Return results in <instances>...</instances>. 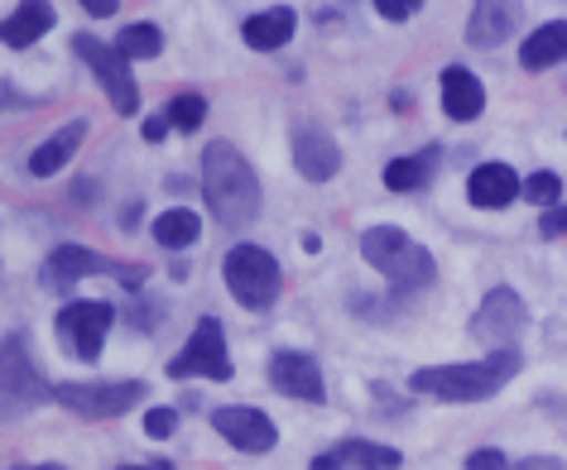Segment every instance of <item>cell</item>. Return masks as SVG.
<instances>
[{"label": "cell", "mask_w": 567, "mask_h": 470, "mask_svg": "<svg viewBox=\"0 0 567 470\" xmlns=\"http://www.w3.org/2000/svg\"><path fill=\"white\" fill-rule=\"evenodd\" d=\"M121 470H168V466L159 461V466H121Z\"/></svg>", "instance_id": "e575fe53"}, {"label": "cell", "mask_w": 567, "mask_h": 470, "mask_svg": "<svg viewBox=\"0 0 567 470\" xmlns=\"http://www.w3.org/2000/svg\"><path fill=\"white\" fill-rule=\"evenodd\" d=\"M82 139H87V121H68V125H59V130H53L44 145L30 154V174H34V178L63 174L68 159H73V154L82 149Z\"/></svg>", "instance_id": "2e32d148"}, {"label": "cell", "mask_w": 567, "mask_h": 470, "mask_svg": "<svg viewBox=\"0 0 567 470\" xmlns=\"http://www.w3.org/2000/svg\"><path fill=\"white\" fill-rule=\"evenodd\" d=\"M519 375V351H495L486 361L472 365H433V369H414L409 389L443 398V404H481L495 389H505L509 379Z\"/></svg>", "instance_id": "7a4b0ae2"}, {"label": "cell", "mask_w": 567, "mask_h": 470, "mask_svg": "<svg viewBox=\"0 0 567 470\" xmlns=\"http://www.w3.org/2000/svg\"><path fill=\"white\" fill-rule=\"evenodd\" d=\"M164 130H168V121H159V116H150L145 125H140V135H145L150 145H159V139H164Z\"/></svg>", "instance_id": "1f68e13d"}, {"label": "cell", "mask_w": 567, "mask_h": 470, "mask_svg": "<svg viewBox=\"0 0 567 470\" xmlns=\"http://www.w3.org/2000/svg\"><path fill=\"white\" fill-rule=\"evenodd\" d=\"M197 236H203V221H197L188 207H168L164 217H154V240H159L164 250H188Z\"/></svg>", "instance_id": "603a6c76"}, {"label": "cell", "mask_w": 567, "mask_h": 470, "mask_svg": "<svg viewBox=\"0 0 567 470\" xmlns=\"http://www.w3.org/2000/svg\"><path fill=\"white\" fill-rule=\"evenodd\" d=\"M221 279H226V289H231L236 303L250 307V312H265L279 297V283H284L279 260L265 246H231L221 260Z\"/></svg>", "instance_id": "277c9868"}, {"label": "cell", "mask_w": 567, "mask_h": 470, "mask_svg": "<svg viewBox=\"0 0 567 470\" xmlns=\"http://www.w3.org/2000/svg\"><path fill=\"white\" fill-rule=\"evenodd\" d=\"M106 269H111V260H102V254L87 250V246H59L49 254V264H44V283L63 289V283L87 279V274H106Z\"/></svg>", "instance_id": "d6986e66"}, {"label": "cell", "mask_w": 567, "mask_h": 470, "mask_svg": "<svg viewBox=\"0 0 567 470\" xmlns=\"http://www.w3.org/2000/svg\"><path fill=\"white\" fill-rule=\"evenodd\" d=\"M24 470H63V466H24Z\"/></svg>", "instance_id": "d590c367"}, {"label": "cell", "mask_w": 567, "mask_h": 470, "mask_svg": "<svg viewBox=\"0 0 567 470\" xmlns=\"http://www.w3.org/2000/svg\"><path fill=\"white\" fill-rule=\"evenodd\" d=\"M111 322H116L111 303H68V307H59V336L78 361H96V355H102Z\"/></svg>", "instance_id": "ba28073f"}, {"label": "cell", "mask_w": 567, "mask_h": 470, "mask_svg": "<svg viewBox=\"0 0 567 470\" xmlns=\"http://www.w3.org/2000/svg\"><path fill=\"white\" fill-rule=\"evenodd\" d=\"M207 116V102L197 92H178L174 102H168V125H178V130H197Z\"/></svg>", "instance_id": "484cf974"}, {"label": "cell", "mask_w": 567, "mask_h": 470, "mask_svg": "<svg viewBox=\"0 0 567 470\" xmlns=\"http://www.w3.org/2000/svg\"><path fill=\"white\" fill-rule=\"evenodd\" d=\"M433 164H437V149H423V154H409V159H394L385 168V188L390 192H414L433 178Z\"/></svg>", "instance_id": "cb8c5ba5"}, {"label": "cell", "mask_w": 567, "mask_h": 470, "mask_svg": "<svg viewBox=\"0 0 567 470\" xmlns=\"http://www.w3.org/2000/svg\"><path fill=\"white\" fill-rule=\"evenodd\" d=\"M212 427H217V432L246 456H265V451H275V441H279L275 422H269L260 408H250V404L212 408Z\"/></svg>", "instance_id": "30bf717a"}, {"label": "cell", "mask_w": 567, "mask_h": 470, "mask_svg": "<svg viewBox=\"0 0 567 470\" xmlns=\"http://www.w3.org/2000/svg\"><path fill=\"white\" fill-rule=\"evenodd\" d=\"M293 164H299V174L308 182H328V178H337V168H342V149H337V139L328 130L303 125V130L293 135Z\"/></svg>", "instance_id": "4fadbf2b"}, {"label": "cell", "mask_w": 567, "mask_h": 470, "mask_svg": "<svg viewBox=\"0 0 567 470\" xmlns=\"http://www.w3.org/2000/svg\"><path fill=\"white\" fill-rule=\"evenodd\" d=\"M73 53L92 67V77L102 82V92L111 96V106H116L121 116H135V111H140V87H135V77H131V63H125V53L116 44H102L96 34H78L73 39Z\"/></svg>", "instance_id": "5b68a950"}, {"label": "cell", "mask_w": 567, "mask_h": 470, "mask_svg": "<svg viewBox=\"0 0 567 470\" xmlns=\"http://www.w3.org/2000/svg\"><path fill=\"white\" fill-rule=\"evenodd\" d=\"M524 317H529V312H524L519 293L515 289H495V293H486V303H481V312L472 317V336L491 355L495 351H509V341L524 332Z\"/></svg>", "instance_id": "9c48e42d"}, {"label": "cell", "mask_w": 567, "mask_h": 470, "mask_svg": "<svg viewBox=\"0 0 567 470\" xmlns=\"http://www.w3.org/2000/svg\"><path fill=\"white\" fill-rule=\"evenodd\" d=\"M293 30H299V15H293L289 6H275V10H265V15H250L240 24V39L260 53H275V49L289 44Z\"/></svg>", "instance_id": "e0dca14e"}, {"label": "cell", "mask_w": 567, "mask_h": 470, "mask_svg": "<svg viewBox=\"0 0 567 470\" xmlns=\"http://www.w3.org/2000/svg\"><path fill=\"white\" fill-rule=\"evenodd\" d=\"M509 34H515V10L509 6L481 0V6L472 10V24H466V44L472 49H501Z\"/></svg>", "instance_id": "44dd1931"}, {"label": "cell", "mask_w": 567, "mask_h": 470, "mask_svg": "<svg viewBox=\"0 0 567 470\" xmlns=\"http://www.w3.org/2000/svg\"><path fill=\"white\" fill-rule=\"evenodd\" d=\"M53 30V6H20L6 20V44L10 49H30L34 39H44Z\"/></svg>", "instance_id": "7402d4cb"}, {"label": "cell", "mask_w": 567, "mask_h": 470, "mask_svg": "<svg viewBox=\"0 0 567 470\" xmlns=\"http://www.w3.org/2000/svg\"><path fill=\"white\" fill-rule=\"evenodd\" d=\"M44 398H53V389L44 384V375H39V365L24 355V341L10 336L6 341V404H10V412L44 404Z\"/></svg>", "instance_id": "7c38bea8"}, {"label": "cell", "mask_w": 567, "mask_h": 470, "mask_svg": "<svg viewBox=\"0 0 567 470\" xmlns=\"http://www.w3.org/2000/svg\"><path fill=\"white\" fill-rule=\"evenodd\" d=\"M563 59H567V20L538 24V30L524 39V49H519V63L529 67V73H544V67L563 63Z\"/></svg>", "instance_id": "ffe728a7"}, {"label": "cell", "mask_w": 567, "mask_h": 470, "mask_svg": "<svg viewBox=\"0 0 567 470\" xmlns=\"http://www.w3.org/2000/svg\"><path fill=\"white\" fill-rule=\"evenodd\" d=\"M375 10H380L385 20L400 24V20H409V15H419V0H375Z\"/></svg>", "instance_id": "f1b7e54d"}, {"label": "cell", "mask_w": 567, "mask_h": 470, "mask_svg": "<svg viewBox=\"0 0 567 470\" xmlns=\"http://www.w3.org/2000/svg\"><path fill=\"white\" fill-rule=\"evenodd\" d=\"M544 236H567V207H553L544 217Z\"/></svg>", "instance_id": "4dcf8cb0"}, {"label": "cell", "mask_w": 567, "mask_h": 470, "mask_svg": "<svg viewBox=\"0 0 567 470\" xmlns=\"http://www.w3.org/2000/svg\"><path fill=\"white\" fill-rule=\"evenodd\" d=\"M466 470H505V456L495 447H481V451L466 456Z\"/></svg>", "instance_id": "f546056e"}, {"label": "cell", "mask_w": 567, "mask_h": 470, "mask_svg": "<svg viewBox=\"0 0 567 470\" xmlns=\"http://www.w3.org/2000/svg\"><path fill=\"white\" fill-rule=\"evenodd\" d=\"M519 192H524V182L509 164H481L476 174L466 178V197H472V207H481V211L509 207Z\"/></svg>", "instance_id": "5bb4252c"}, {"label": "cell", "mask_w": 567, "mask_h": 470, "mask_svg": "<svg viewBox=\"0 0 567 470\" xmlns=\"http://www.w3.org/2000/svg\"><path fill=\"white\" fill-rule=\"evenodd\" d=\"M168 375H174V379H193V375H203V379H231L236 375L231 355H226V332H221L217 317L197 322V332L188 336V346H183L174 361H168Z\"/></svg>", "instance_id": "52a82bcc"}, {"label": "cell", "mask_w": 567, "mask_h": 470, "mask_svg": "<svg viewBox=\"0 0 567 470\" xmlns=\"http://www.w3.org/2000/svg\"><path fill=\"white\" fill-rule=\"evenodd\" d=\"M87 15H92V20H106V15H116V0H87Z\"/></svg>", "instance_id": "836d02e7"}, {"label": "cell", "mask_w": 567, "mask_h": 470, "mask_svg": "<svg viewBox=\"0 0 567 470\" xmlns=\"http://www.w3.org/2000/svg\"><path fill=\"white\" fill-rule=\"evenodd\" d=\"M269 384L289 398H303V404H322V398H328L318 361L303 351H279L275 361H269Z\"/></svg>", "instance_id": "8fae6325"}, {"label": "cell", "mask_w": 567, "mask_h": 470, "mask_svg": "<svg viewBox=\"0 0 567 470\" xmlns=\"http://www.w3.org/2000/svg\"><path fill=\"white\" fill-rule=\"evenodd\" d=\"M361 254H365V264L380 269L400 293L429 289V283L437 279L433 254L423 250L419 240H409L400 226H371V231L361 236Z\"/></svg>", "instance_id": "3957f363"}, {"label": "cell", "mask_w": 567, "mask_h": 470, "mask_svg": "<svg viewBox=\"0 0 567 470\" xmlns=\"http://www.w3.org/2000/svg\"><path fill=\"white\" fill-rule=\"evenodd\" d=\"M63 408L82 412V418H121L125 408H140L150 398V389L140 379H121V384H59L53 389Z\"/></svg>", "instance_id": "8992f818"}, {"label": "cell", "mask_w": 567, "mask_h": 470, "mask_svg": "<svg viewBox=\"0 0 567 470\" xmlns=\"http://www.w3.org/2000/svg\"><path fill=\"white\" fill-rule=\"evenodd\" d=\"M347 466H357V470H400V451L351 437V441H337L332 451H322L313 461V470H347Z\"/></svg>", "instance_id": "9a60e30c"}, {"label": "cell", "mask_w": 567, "mask_h": 470, "mask_svg": "<svg viewBox=\"0 0 567 470\" xmlns=\"http://www.w3.org/2000/svg\"><path fill=\"white\" fill-rule=\"evenodd\" d=\"M174 427H178V408H150L145 412V432L150 437H174Z\"/></svg>", "instance_id": "83f0119b"}, {"label": "cell", "mask_w": 567, "mask_h": 470, "mask_svg": "<svg viewBox=\"0 0 567 470\" xmlns=\"http://www.w3.org/2000/svg\"><path fill=\"white\" fill-rule=\"evenodd\" d=\"M203 197L221 226H246L260 217V178L231 139H212L203 154Z\"/></svg>", "instance_id": "6da1fadb"}, {"label": "cell", "mask_w": 567, "mask_h": 470, "mask_svg": "<svg viewBox=\"0 0 567 470\" xmlns=\"http://www.w3.org/2000/svg\"><path fill=\"white\" fill-rule=\"evenodd\" d=\"M443 111L452 121H476L486 111V87L466 67H443Z\"/></svg>", "instance_id": "ac0fdd59"}, {"label": "cell", "mask_w": 567, "mask_h": 470, "mask_svg": "<svg viewBox=\"0 0 567 470\" xmlns=\"http://www.w3.org/2000/svg\"><path fill=\"white\" fill-rule=\"evenodd\" d=\"M519 470H567V466L553 461V456H529V461H519Z\"/></svg>", "instance_id": "d6a6232c"}, {"label": "cell", "mask_w": 567, "mask_h": 470, "mask_svg": "<svg viewBox=\"0 0 567 470\" xmlns=\"http://www.w3.org/2000/svg\"><path fill=\"white\" fill-rule=\"evenodd\" d=\"M116 49L125 53V59H154V53L164 49V34H159V24L140 20V24H125L121 39H116Z\"/></svg>", "instance_id": "d4e9b609"}, {"label": "cell", "mask_w": 567, "mask_h": 470, "mask_svg": "<svg viewBox=\"0 0 567 470\" xmlns=\"http://www.w3.org/2000/svg\"><path fill=\"white\" fill-rule=\"evenodd\" d=\"M524 197H529L534 207H553V202L563 197V178H558V174H548V168H544V174L524 178Z\"/></svg>", "instance_id": "4316f807"}]
</instances>
